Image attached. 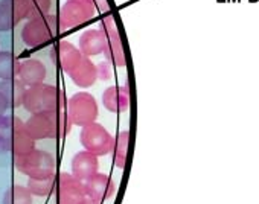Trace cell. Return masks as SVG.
I'll return each instance as SVG.
<instances>
[{
    "mask_svg": "<svg viewBox=\"0 0 259 204\" xmlns=\"http://www.w3.org/2000/svg\"><path fill=\"white\" fill-rule=\"evenodd\" d=\"M25 125L35 142L66 137L73 127L66 110L35 113L28 119V122H25Z\"/></svg>",
    "mask_w": 259,
    "mask_h": 204,
    "instance_id": "obj_1",
    "label": "cell"
},
{
    "mask_svg": "<svg viewBox=\"0 0 259 204\" xmlns=\"http://www.w3.org/2000/svg\"><path fill=\"white\" fill-rule=\"evenodd\" d=\"M28 190L32 193V196H49L52 192H55L57 187V175H48L41 178H28Z\"/></svg>",
    "mask_w": 259,
    "mask_h": 204,
    "instance_id": "obj_20",
    "label": "cell"
},
{
    "mask_svg": "<svg viewBox=\"0 0 259 204\" xmlns=\"http://www.w3.org/2000/svg\"><path fill=\"white\" fill-rule=\"evenodd\" d=\"M46 66L35 58H28L19 63V70H17V79L25 85V87H32L43 84L46 79Z\"/></svg>",
    "mask_w": 259,
    "mask_h": 204,
    "instance_id": "obj_14",
    "label": "cell"
},
{
    "mask_svg": "<svg viewBox=\"0 0 259 204\" xmlns=\"http://www.w3.org/2000/svg\"><path fill=\"white\" fill-rule=\"evenodd\" d=\"M4 204H32V193L28 187L14 184L4 195Z\"/></svg>",
    "mask_w": 259,
    "mask_h": 204,
    "instance_id": "obj_23",
    "label": "cell"
},
{
    "mask_svg": "<svg viewBox=\"0 0 259 204\" xmlns=\"http://www.w3.org/2000/svg\"><path fill=\"white\" fill-rule=\"evenodd\" d=\"M10 109V104H8V99L5 97V94L0 91V118H2L5 113H7V110Z\"/></svg>",
    "mask_w": 259,
    "mask_h": 204,
    "instance_id": "obj_26",
    "label": "cell"
},
{
    "mask_svg": "<svg viewBox=\"0 0 259 204\" xmlns=\"http://www.w3.org/2000/svg\"><path fill=\"white\" fill-rule=\"evenodd\" d=\"M82 204H99V202H96V201H93V199H90V198H87Z\"/></svg>",
    "mask_w": 259,
    "mask_h": 204,
    "instance_id": "obj_28",
    "label": "cell"
},
{
    "mask_svg": "<svg viewBox=\"0 0 259 204\" xmlns=\"http://www.w3.org/2000/svg\"><path fill=\"white\" fill-rule=\"evenodd\" d=\"M58 31H60L58 17L48 14L45 17L29 20L22 31V38L28 47H38L51 41L54 37H57Z\"/></svg>",
    "mask_w": 259,
    "mask_h": 204,
    "instance_id": "obj_4",
    "label": "cell"
},
{
    "mask_svg": "<svg viewBox=\"0 0 259 204\" xmlns=\"http://www.w3.org/2000/svg\"><path fill=\"white\" fill-rule=\"evenodd\" d=\"M95 14L93 0H67L58 16L60 29H70L82 25Z\"/></svg>",
    "mask_w": 259,
    "mask_h": 204,
    "instance_id": "obj_8",
    "label": "cell"
},
{
    "mask_svg": "<svg viewBox=\"0 0 259 204\" xmlns=\"http://www.w3.org/2000/svg\"><path fill=\"white\" fill-rule=\"evenodd\" d=\"M82 183H84L87 198H90L99 204L111 199L113 195L116 193V183L113 181V178L110 175L102 174V172H96L95 175H92L89 180H85Z\"/></svg>",
    "mask_w": 259,
    "mask_h": 204,
    "instance_id": "obj_11",
    "label": "cell"
},
{
    "mask_svg": "<svg viewBox=\"0 0 259 204\" xmlns=\"http://www.w3.org/2000/svg\"><path fill=\"white\" fill-rule=\"evenodd\" d=\"M26 0H2L0 2V31L7 32L14 29L20 20L26 19Z\"/></svg>",
    "mask_w": 259,
    "mask_h": 204,
    "instance_id": "obj_12",
    "label": "cell"
},
{
    "mask_svg": "<svg viewBox=\"0 0 259 204\" xmlns=\"http://www.w3.org/2000/svg\"><path fill=\"white\" fill-rule=\"evenodd\" d=\"M101 29L104 31V34L107 35V46L104 50V55L107 58V61L116 67H123L126 60H125V54L122 49V43H120V37L116 28V23L113 20V17L107 16L102 19L101 22Z\"/></svg>",
    "mask_w": 259,
    "mask_h": 204,
    "instance_id": "obj_10",
    "label": "cell"
},
{
    "mask_svg": "<svg viewBox=\"0 0 259 204\" xmlns=\"http://www.w3.org/2000/svg\"><path fill=\"white\" fill-rule=\"evenodd\" d=\"M26 112L31 115L43 113V112H58L66 110L67 100L63 93L55 85L51 84H38L32 87H26L25 96H23V104Z\"/></svg>",
    "mask_w": 259,
    "mask_h": 204,
    "instance_id": "obj_2",
    "label": "cell"
},
{
    "mask_svg": "<svg viewBox=\"0 0 259 204\" xmlns=\"http://www.w3.org/2000/svg\"><path fill=\"white\" fill-rule=\"evenodd\" d=\"M69 76L72 78V81L81 87V88H89L90 85H93L98 79V70H96V64H93L89 58L82 57L81 63L73 67L69 72Z\"/></svg>",
    "mask_w": 259,
    "mask_h": 204,
    "instance_id": "obj_18",
    "label": "cell"
},
{
    "mask_svg": "<svg viewBox=\"0 0 259 204\" xmlns=\"http://www.w3.org/2000/svg\"><path fill=\"white\" fill-rule=\"evenodd\" d=\"M19 60L10 50L0 52V81H8L17 76Z\"/></svg>",
    "mask_w": 259,
    "mask_h": 204,
    "instance_id": "obj_22",
    "label": "cell"
},
{
    "mask_svg": "<svg viewBox=\"0 0 259 204\" xmlns=\"http://www.w3.org/2000/svg\"><path fill=\"white\" fill-rule=\"evenodd\" d=\"M16 168L29 178H41L55 174V159L51 152L35 148L22 157H16Z\"/></svg>",
    "mask_w": 259,
    "mask_h": 204,
    "instance_id": "obj_6",
    "label": "cell"
},
{
    "mask_svg": "<svg viewBox=\"0 0 259 204\" xmlns=\"http://www.w3.org/2000/svg\"><path fill=\"white\" fill-rule=\"evenodd\" d=\"M51 58L63 72L69 73L73 67H76L81 63L82 54L72 43L58 41L51 50Z\"/></svg>",
    "mask_w": 259,
    "mask_h": 204,
    "instance_id": "obj_13",
    "label": "cell"
},
{
    "mask_svg": "<svg viewBox=\"0 0 259 204\" xmlns=\"http://www.w3.org/2000/svg\"><path fill=\"white\" fill-rule=\"evenodd\" d=\"M96 70H98V79H104V81H108L111 78V66L108 61H104V63H99L96 66Z\"/></svg>",
    "mask_w": 259,
    "mask_h": 204,
    "instance_id": "obj_25",
    "label": "cell"
},
{
    "mask_svg": "<svg viewBox=\"0 0 259 204\" xmlns=\"http://www.w3.org/2000/svg\"><path fill=\"white\" fill-rule=\"evenodd\" d=\"M107 46V35L102 29H89L79 38V52L89 58L93 55L104 54Z\"/></svg>",
    "mask_w": 259,
    "mask_h": 204,
    "instance_id": "obj_17",
    "label": "cell"
},
{
    "mask_svg": "<svg viewBox=\"0 0 259 204\" xmlns=\"http://www.w3.org/2000/svg\"><path fill=\"white\" fill-rule=\"evenodd\" d=\"M25 90H26V87L17 78L8 79V81H0V91H2L5 94V97L8 99L10 109L20 107L23 104Z\"/></svg>",
    "mask_w": 259,
    "mask_h": 204,
    "instance_id": "obj_19",
    "label": "cell"
},
{
    "mask_svg": "<svg viewBox=\"0 0 259 204\" xmlns=\"http://www.w3.org/2000/svg\"><path fill=\"white\" fill-rule=\"evenodd\" d=\"M79 140L85 151H89L98 157L107 156L108 152H111L113 142H114L111 134L105 130V127H102L101 124H96V122H92V124L82 127Z\"/></svg>",
    "mask_w": 259,
    "mask_h": 204,
    "instance_id": "obj_7",
    "label": "cell"
},
{
    "mask_svg": "<svg viewBox=\"0 0 259 204\" xmlns=\"http://www.w3.org/2000/svg\"><path fill=\"white\" fill-rule=\"evenodd\" d=\"M102 104L111 113H123L130 109V87L114 85L108 87L102 94Z\"/></svg>",
    "mask_w": 259,
    "mask_h": 204,
    "instance_id": "obj_15",
    "label": "cell"
},
{
    "mask_svg": "<svg viewBox=\"0 0 259 204\" xmlns=\"http://www.w3.org/2000/svg\"><path fill=\"white\" fill-rule=\"evenodd\" d=\"M66 112L72 125H76V127H84V125L95 122L99 115L96 99L87 91L75 93L67 100Z\"/></svg>",
    "mask_w": 259,
    "mask_h": 204,
    "instance_id": "obj_5",
    "label": "cell"
},
{
    "mask_svg": "<svg viewBox=\"0 0 259 204\" xmlns=\"http://www.w3.org/2000/svg\"><path fill=\"white\" fill-rule=\"evenodd\" d=\"M55 193L58 204H82L87 199L84 183L67 172L57 175Z\"/></svg>",
    "mask_w": 259,
    "mask_h": 204,
    "instance_id": "obj_9",
    "label": "cell"
},
{
    "mask_svg": "<svg viewBox=\"0 0 259 204\" xmlns=\"http://www.w3.org/2000/svg\"><path fill=\"white\" fill-rule=\"evenodd\" d=\"M0 139L7 143L14 157H22L35 149V140L19 118L5 115L0 118Z\"/></svg>",
    "mask_w": 259,
    "mask_h": 204,
    "instance_id": "obj_3",
    "label": "cell"
},
{
    "mask_svg": "<svg viewBox=\"0 0 259 204\" xmlns=\"http://www.w3.org/2000/svg\"><path fill=\"white\" fill-rule=\"evenodd\" d=\"M28 4V20L45 17L49 14L51 10V0H26Z\"/></svg>",
    "mask_w": 259,
    "mask_h": 204,
    "instance_id": "obj_24",
    "label": "cell"
},
{
    "mask_svg": "<svg viewBox=\"0 0 259 204\" xmlns=\"http://www.w3.org/2000/svg\"><path fill=\"white\" fill-rule=\"evenodd\" d=\"M128 143H130V131H120L113 142V163L117 168H125L126 157H128Z\"/></svg>",
    "mask_w": 259,
    "mask_h": 204,
    "instance_id": "obj_21",
    "label": "cell"
},
{
    "mask_svg": "<svg viewBox=\"0 0 259 204\" xmlns=\"http://www.w3.org/2000/svg\"><path fill=\"white\" fill-rule=\"evenodd\" d=\"M93 4H95V7H99L102 11H107V10H108V7H107V0H93Z\"/></svg>",
    "mask_w": 259,
    "mask_h": 204,
    "instance_id": "obj_27",
    "label": "cell"
},
{
    "mask_svg": "<svg viewBox=\"0 0 259 204\" xmlns=\"http://www.w3.org/2000/svg\"><path fill=\"white\" fill-rule=\"evenodd\" d=\"M98 168H99L98 156L89 151H81L75 154L72 159V175L81 181H85L92 175H95L98 172Z\"/></svg>",
    "mask_w": 259,
    "mask_h": 204,
    "instance_id": "obj_16",
    "label": "cell"
}]
</instances>
